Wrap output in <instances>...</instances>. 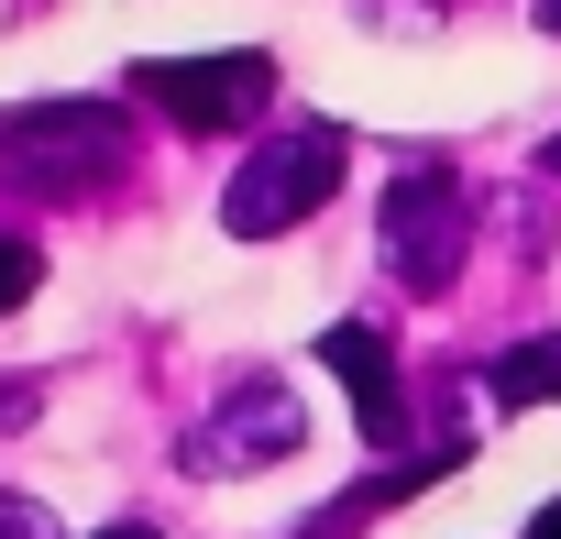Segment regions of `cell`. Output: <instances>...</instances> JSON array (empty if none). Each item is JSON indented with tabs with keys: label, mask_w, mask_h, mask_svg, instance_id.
<instances>
[{
	"label": "cell",
	"mask_w": 561,
	"mask_h": 539,
	"mask_svg": "<svg viewBox=\"0 0 561 539\" xmlns=\"http://www.w3.org/2000/svg\"><path fill=\"white\" fill-rule=\"evenodd\" d=\"M539 165H550V176H561V133H550V154H539Z\"/></svg>",
	"instance_id": "obj_14"
},
{
	"label": "cell",
	"mask_w": 561,
	"mask_h": 539,
	"mask_svg": "<svg viewBox=\"0 0 561 539\" xmlns=\"http://www.w3.org/2000/svg\"><path fill=\"white\" fill-rule=\"evenodd\" d=\"M528 539H561V506H539V517H528Z\"/></svg>",
	"instance_id": "obj_11"
},
{
	"label": "cell",
	"mask_w": 561,
	"mask_h": 539,
	"mask_svg": "<svg viewBox=\"0 0 561 539\" xmlns=\"http://www.w3.org/2000/svg\"><path fill=\"white\" fill-rule=\"evenodd\" d=\"M122 165H133L122 100H23V111H0V187H23V198H89Z\"/></svg>",
	"instance_id": "obj_1"
},
{
	"label": "cell",
	"mask_w": 561,
	"mask_h": 539,
	"mask_svg": "<svg viewBox=\"0 0 561 539\" xmlns=\"http://www.w3.org/2000/svg\"><path fill=\"white\" fill-rule=\"evenodd\" d=\"M34 397H45V386H0V429H23V418H34Z\"/></svg>",
	"instance_id": "obj_10"
},
{
	"label": "cell",
	"mask_w": 561,
	"mask_h": 539,
	"mask_svg": "<svg viewBox=\"0 0 561 539\" xmlns=\"http://www.w3.org/2000/svg\"><path fill=\"white\" fill-rule=\"evenodd\" d=\"M133 100H154L187 133H231V122H253L275 100V56H253V45H231V56H144Z\"/></svg>",
	"instance_id": "obj_4"
},
{
	"label": "cell",
	"mask_w": 561,
	"mask_h": 539,
	"mask_svg": "<svg viewBox=\"0 0 561 539\" xmlns=\"http://www.w3.org/2000/svg\"><path fill=\"white\" fill-rule=\"evenodd\" d=\"M320 364L342 375V397H353V429L386 451L397 440V418H408V397H397V353H386V331L375 320H342V331H320Z\"/></svg>",
	"instance_id": "obj_6"
},
{
	"label": "cell",
	"mask_w": 561,
	"mask_h": 539,
	"mask_svg": "<svg viewBox=\"0 0 561 539\" xmlns=\"http://www.w3.org/2000/svg\"><path fill=\"white\" fill-rule=\"evenodd\" d=\"M34 276H45V253H34L23 231H0V320H12V309L34 298Z\"/></svg>",
	"instance_id": "obj_8"
},
{
	"label": "cell",
	"mask_w": 561,
	"mask_h": 539,
	"mask_svg": "<svg viewBox=\"0 0 561 539\" xmlns=\"http://www.w3.org/2000/svg\"><path fill=\"white\" fill-rule=\"evenodd\" d=\"M298 440H309L298 397L275 386V375H253V386H231V397L198 418V440H187V473H264V462H287Z\"/></svg>",
	"instance_id": "obj_5"
},
{
	"label": "cell",
	"mask_w": 561,
	"mask_h": 539,
	"mask_svg": "<svg viewBox=\"0 0 561 539\" xmlns=\"http://www.w3.org/2000/svg\"><path fill=\"white\" fill-rule=\"evenodd\" d=\"M539 23H550V34H561V0H539Z\"/></svg>",
	"instance_id": "obj_13"
},
{
	"label": "cell",
	"mask_w": 561,
	"mask_h": 539,
	"mask_svg": "<svg viewBox=\"0 0 561 539\" xmlns=\"http://www.w3.org/2000/svg\"><path fill=\"white\" fill-rule=\"evenodd\" d=\"M0 539H56V517L34 495H0Z\"/></svg>",
	"instance_id": "obj_9"
},
{
	"label": "cell",
	"mask_w": 561,
	"mask_h": 539,
	"mask_svg": "<svg viewBox=\"0 0 561 539\" xmlns=\"http://www.w3.org/2000/svg\"><path fill=\"white\" fill-rule=\"evenodd\" d=\"M342 165H353V144H342L331 122L275 133V144H264V154H242V176L220 187V231H231V242H275V231L320 220V209H331V187H342Z\"/></svg>",
	"instance_id": "obj_2"
},
{
	"label": "cell",
	"mask_w": 561,
	"mask_h": 539,
	"mask_svg": "<svg viewBox=\"0 0 561 539\" xmlns=\"http://www.w3.org/2000/svg\"><path fill=\"white\" fill-rule=\"evenodd\" d=\"M484 397H495V408H550V397H561V331H550V342H506V353L484 364Z\"/></svg>",
	"instance_id": "obj_7"
},
{
	"label": "cell",
	"mask_w": 561,
	"mask_h": 539,
	"mask_svg": "<svg viewBox=\"0 0 561 539\" xmlns=\"http://www.w3.org/2000/svg\"><path fill=\"white\" fill-rule=\"evenodd\" d=\"M462 242H473L462 176H451V165H408V176L386 187V264H397V287L440 298V287L462 276Z\"/></svg>",
	"instance_id": "obj_3"
},
{
	"label": "cell",
	"mask_w": 561,
	"mask_h": 539,
	"mask_svg": "<svg viewBox=\"0 0 561 539\" xmlns=\"http://www.w3.org/2000/svg\"><path fill=\"white\" fill-rule=\"evenodd\" d=\"M100 539H154V528H144V517H122V528H100Z\"/></svg>",
	"instance_id": "obj_12"
}]
</instances>
